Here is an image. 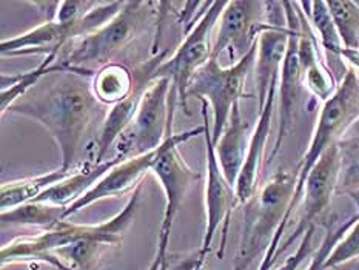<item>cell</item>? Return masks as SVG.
Returning <instances> with one entry per match:
<instances>
[{
    "label": "cell",
    "instance_id": "6da1fadb",
    "mask_svg": "<svg viewBox=\"0 0 359 270\" xmlns=\"http://www.w3.org/2000/svg\"><path fill=\"white\" fill-rule=\"evenodd\" d=\"M93 74L57 68L45 74L6 113L29 118L48 131L62 156L60 168L72 172L81 167L83 149L95 128H102L110 107L93 91Z\"/></svg>",
    "mask_w": 359,
    "mask_h": 270
},
{
    "label": "cell",
    "instance_id": "7a4b0ae2",
    "mask_svg": "<svg viewBox=\"0 0 359 270\" xmlns=\"http://www.w3.org/2000/svg\"><path fill=\"white\" fill-rule=\"evenodd\" d=\"M359 119V73L356 69L348 67V72L344 79L338 85L334 95L325 100L321 110H319L316 126L311 135V141L309 149L301 159V164L296 172V187L293 191L292 203L288 205L285 218L280 224L276 236L265 252L261 261L259 270H271L276 264V253L280 247V239H283L285 230L288 229L296 208L299 207L306 182L311 173V170L318 164V161L324 156L327 150L332 147L338 145L342 137L347 135V131L352 128L353 123Z\"/></svg>",
    "mask_w": 359,
    "mask_h": 270
},
{
    "label": "cell",
    "instance_id": "3957f363",
    "mask_svg": "<svg viewBox=\"0 0 359 270\" xmlns=\"http://www.w3.org/2000/svg\"><path fill=\"white\" fill-rule=\"evenodd\" d=\"M154 2H123L121 11L95 33L77 39L59 54L57 62L69 72L96 74V68L113 64V59L128 48L144 33L156 10Z\"/></svg>",
    "mask_w": 359,
    "mask_h": 270
},
{
    "label": "cell",
    "instance_id": "277c9868",
    "mask_svg": "<svg viewBox=\"0 0 359 270\" xmlns=\"http://www.w3.org/2000/svg\"><path fill=\"white\" fill-rule=\"evenodd\" d=\"M140 193H142V184H139L133 190L127 204L119 213L100 224H76L64 220L48 230L37 231L33 236L13 239L11 243H6L0 252L2 267L13 264L34 266L41 264V262L48 266L50 255L54 250L91 236H114L123 239L127 230L135 221Z\"/></svg>",
    "mask_w": 359,
    "mask_h": 270
},
{
    "label": "cell",
    "instance_id": "5b68a950",
    "mask_svg": "<svg viewBox=\"0 0 359 270\" xmlns=\"http://www.w3.org/2000/svg\"><path fill=\"white\" fill-rule=\"evenodd\" d=\"M296 187V175L279 170L242 204V230L233 270H247L269 250L283 224Z\"/></svg>",
    "mask_w": 359,
    "mask_h": 270
},
{
    "label": "cell",
    "instance_id": "8992f818",
    "mask_svg": "<svg viewBox=\"0 0 359 270\" xmlns=\"http://www.w3.org/2000/svg\"><path fill=\"white\" fill-rule=\"evenodd\" d=\"M177 93L171 79L158 77L151 81L140 99L135 119L114 144L116 158L127 161L159 149L171 135Z\"/></svg>",
    "mask_w": 359,
    "mask_h": 270
},
{
    "label": "cell",
    "instance_id": "52a82bcc",
    "mask_svg": "<svg viewBox=\"0 0 359 270\" xmlns=\"http://www.w3.org/2000/svg\"><path fill=\"white\" fill-rule=\"evenodd\" d=\"M256 54L257 42L235 65L222 67L217 59L212 58L193 77L187 97H198L210 102L213 112V145L219 142L233 107L244 96L247 77L256 64Z\"/></svg>",
    "mask_w": 359,
    "mask_h": 270
},
{
    "label": "cell",
    "instance_id": "ba28073f",
    "mask_svg": "<svg viewBox=\"0 0 359 270\" xmlns=\"http://www.w3.org/2000/svg\"><path fill=\"white\" fill-rule=\"evenodd\" d=\"M123 2H100L95 10L85 18L74 22H45L23 34L10 39H4L0 43L2 56H29V54H48L62 53L69 43L76 42L96 29L102 28L121 11Z\"/></svg>",
    "mask_w": 359,
    "mask_h": 270
},
{
    "label": "cell",
    "instance_id": "9c48e42d",
    "mask_svg": "<svg viewBox=\"0 0 359 270\" xmlns=\"http://www.w3.org/2000/svg\"><path fill=\"white\" fill-rule=\"evenodd\" d=\"M202 105V119H204V139H205V158H207V177H205V230L202 236L201 249L196 255V270H202L205 264L207 255L212 250V244L215 241L217 229L222 227V241L217 257L222 259L225 253V244H227L229 227L231 221V213L236 205H239V199L236 195V189L225 180L221 170L219 161L216 156V150L210 131L208 114H207V100H201Z\"/></svg>",
    "mask_w": 359,
    "mask_h": 270
},
{
    "label": "cell",
    "instance_id": "30bf717a",
    "mask_svg": "<svg viewBox=\"0 0 359 270\" xmlns=\"http://www.w3.org/2000/svg\"><path fill=\"white\" fill-rule=\"evenodd\" d=\"M227 2H212L202 14L196 25L185 36L182 43L171 58L156 69L153 81L158 77H168L173 82V87L177 93V102L181 105L185 114H191L189 110V93L190 83L194 74L212 59V34L213 29L219 22L221 14Z\"/></svg>",
    "mask_w": 359,
    "mask_h": 270
},
{
    "label": "cell",
    "instance_id": "8fae6325",
    "mask_svg": "<svg viewBox=\"0 0 359 270\" xmlns=\"http://www.w3.org/2000/svg\"><path fill=\"white\" fill-rule=\"evenodd\" d=\"M204 123H202L201 127L184 131V133H171L165 139V142L162 144L159 156L151 167L150 173H153L156 180L159 181L163 195H165V208H163V220L161 226V230L163 231L171 234V229H173L175 220L184 203L187 191L202 177L198 170L187 164L182 154L179 153L177 147L193 137L204 135Z\"/></svg>",
    "mask_w": 359,
    "mask_h": 270
},
{
    "label": "cell",
    "instance_id": "7c38bea8",
    "mask_svg": "<svg viewBox=\"0 0 359 270\" xmlns=\"http://www.w3.org/2000/svg\"><path fill=\"white\" fill-rule=\"evenodd\" d=\"M284 13L287 19V27L290 31L288 37L287 53L280 67L279 73V85H278V99H279V118H278V133L273 150L270 153L269 164L278 156L279 150L283 149L284 141L290 135L293 128L296 108L299 105L302 83V72L298 56V39H299V13L298 5L293 2H283Z\"/></svg>",
    "mask_w": 359,
    "mask_h": 270
},
{
    "label": "cell",
    "instance_id": "4fadbf2b",
    "mask_svg": "<svg viewBox=\"0 0 359 270\" xmlns=\"http://www.w3.org/2000/svg\"><path fill=\"white\" fill-rule=\"evenodd\" d=\"M265 22H267L265 2H247V0L227 2L217 22L212 58L217 59L225 50H229L231 59L244 58L256 45Z\"/></svg>",
    "mask_w": 359,
    "mask_h": 270
},
{
    "label": "cell",
    "instance_id": "5bb4252c",
    "mask_svg": "<svg viewBox=\"0 0 359 270\" xmlns=\"http://www.w3.org/2000/svg\"><path fill=\"white\" fill-rule=\"evenodd\" d=\"M339 180V149L338 145L332 147L324 153V156L318 161V164L311 170L309 180L304 189L301 201V216L298 226L294 227L292 235L280 244L276 253V261L280 255L285 253L290 247L306 235V231L316 226V221L321 218L329 208L333 196L337 195Z\"/></svg>",
    "mask_w": 359,
    "mask_h": 270
},
{
    "label": "cell",
    "instance_id": "9a60e30c",
    "mask_svg": "<svg viewBox=\"0 0 359 270\" xmlns=\"http://www.w3.org/2000/svg\"><path fill=\"white\" fill-rule=\"evenodd\" d=\"M167 60V51H161L153 56L150 60L144 62V64L137 65L133 69V76H135V88H133L131 95L125 97L122 102L110 107L107 118L102 123V128L95 139V159L96 162L108 161L105 156L108 150L118 142V139L128 128L131 121L135 119V114L137 112V107L142 99L144 91L148 85L153 81V76L163 62Z\"/></svg>",
    "mask_w": 359,
    "mask_h": 270
},
{
    "label": "cell",
    "instance_id": "2e32d148",
    "mask_svg": "<svg viewBox=\"0 0 359 270\" xmlns=\"http://www.w3.org/2000/svg\"><path fill=\"white\" fill-rule=\"evenodd\" d=\"M161 149L162 145L159 149L142 154V156L130 158L127 161L119 162L118 166H114L102 180L96 182L95 187L67 208L65 218L79 213L83 208L97 203V201L107 198H119L127 195L128 191L135 190L139 184H142V177L151 172V167L154 161L158 159Z\"/></svg>",
    "mask_w": 359,
    "mask_h": 270
},
{
    "label": "cell",
    "instance_id": "e0dca14e",
    "mask_svg": "<svg viewBox=\"0 0 359 270\" xmlns=\"http://www.w3.org/2000/svg\"><path fill=\"white\" fill-rule=\"evenodd\" d=\"M278 85H279V77L273 81L271 88L267 96V102H265L262 110L259 112L257 123L253 130L252 137H250V145H248L244 167H242L241 175L235 185L241 205L245 204L247 201L257 191V181H259V172L262 167L265 145H267V141H269L273 114H275V107L278 100Z\"/></svg>",
    "mask_w": 359,
    "mask_h": 270
},
{
    "label": "cell",
    "instance_id": "ac0fdd59",
    "mask_svg": "<svg viewBox=\"0 0 359 270\" xmlns=\"http://www.w3.org/2000/svg\"><path fill=\"white\" fill-rule=\"evenodd\" d=\"M119 162H122V159L116 156L104 162H96L95 159L85 161L81 167L73 170L64 181L53 185L51 189L42 193V195L36 199V203H46L68 208L69 205L74 204L77 199L82 198L85 193L95 187L96 182L99 180H102V177L110 172L114 166H118Z\"/></svg>",
    "mask_w": 359,
    "mask_h": 270
},
{
    "label": "cell",
    "instance_id": "d6986e66",
    "mask_svg": "<svg viewBox=\"0 0 359 270\" xmlns=\"http://www.w3.org/2000/svg\"><path fill=\"white\" fill-rule=\"evenodd\" d=\"M248 128L247 121L241 114V105L236 104L233 107L229 123L224 130L219 142L215 145L222 173L233 187L236 185L248 151L250 137H252Z\"/></svg>",
    "mask_w": 359,
    "mask_h": 270
},
{
    "label": "cell",
    "instance_id": "ffe728a7",
    "mask_svg": "<svg viewBox=\"0 0 359 270\" xmlns=\"http://www.w3.org/2000/svg\"><path fill=\"white\" fill-rule=\"evenodd\" d=\"M72 172L57 168L53 170V172L39 175L34 177H25V180L4 182L2 189H0V207H2V212L11 210V208L23 204L33 203V201H36L42 193L51 189L53 185L64 181Z\"/></svg>",
    "mask_w": 359,
    "mask_h": 270
},
{
    "label": "cell",
    "instance_id": "44dd1931",
    "mask_svg": "<svg viewBox=\"0 0 359 270\" xmlns=\"http://www.w3.org/2000/svg\"><path fill=\"white\" fill-rule=\"evenodd\" d=\"M133 88H135L133 69L116 62L97 69L93 77V91L107 107L122 102L125 97L131 95Z\"/></svg>",
    "mask_w": 359,
    "mask_h": 270
},
{
    "label": "cell",
    "instance_id": "7402d4cb",
    "mask_svg": "<svg viewBox=\"0 0 359 270\" xmlns=\"http://www.w3.org/2000/svg\"><path fill=\"white\" fill-rule=\"evenodd\" d=\"M67 207H59L46 203H28L19 205L11 210L2 212V226H15V227H33L39 231L48 230L56 226L57 222L65 218Z\"/></svg>",
    "mask_w": 359,
    "mask_h": 270
},
{
    "label": "cell",
    "instance_id": "603a6c76",
    "mask_svg": "<svg viewBox=\"0 0 359 270\" xmlns=\"http://www.w3.org/2000/svg\"><path fill=\"white\" fill-rule=\"evenodd\" d=\"M57 59H59V53H53V54H48V56H45L42 64L37 65L34 69H31V72L11 74V76L2 74V95H0V108H2V116L6 114L8 108H10L15 100L20 99L22 96H25L45 74H48L50 72H53V69L57 68Z\"/></svg>",
    "mask_w": 359,
    "mask_h": 270
},
{
    "label": "cell",
    "instance_id": "cb8c5ba5",
    "mask_svg": "<svg viewBox=\"0 0 359 270\" xmlns=\"http://www.w3.org/2000/svg\"><path fill=\"white\" fill-rule=\"evenodd\" d=\"M339 180L337 195L359 191V130H350L338 144Z\"/></svg>",
    "mask_w": 359,
    "mask_h": 270
},
{
    "label": "cell",
    "instance_id": "d4e9b609",
    "mask_svg": "<svg viewBox=\"0 0 359 270\" xmlns=\"http://www.w3.org/2000/svg\"><path fill=\"white\" fill-rule=\"evenodd\" d=\"M327 4L344 48L359 50V2L333 0Z\"/></svg>",
    "mask_w": 359,
    "mask_h": 270
},
{
    "label": "cell",
    "instance_id": "484cf974",
    "mask_svg": "<svg viewBox=\"0 0 359 270\" xmlns=\"http://www.w3.org/2000/svg\"><path fill=\"white\" fill-rule=\"evenodd\" d=\"M359 220L356 216L352 215L350 218L338 222L337 226H333V222L329 224V226H327V231L321 243V247H319L318 252L313 255V258H311L310 264L306 270H325V261L330 257L332 250L337 247V244L341 241V239L346 236L350 227H352Z\"/></svg>",
    "mask_w": 359,
    "mask_h": 270
},
{
    "label": "cell",
    "instance_id": "4316f807",
    "mask_svg": "<svg viewBox=\"0 0 359 270\" xmlns=\"http://www.w3.org/2000/svg\"><path fill=\"white\" fill-rule=\"evenodd\" d=\"M359 259V221L353 224L325 261V270L337 269L350 261Z\"/></svg>",
    "mask_w": 359,
    "mask_h": 270
},
{
    "label": "cell",
    "instance_id": "83f0119b",
    "mask_svg": "<svg viewBox=\"0 0 359 270\" xmlns=\"http://www.w3.org/2000/svg\"><path fill=\"white\" fill-rule=\"evenodd\" d=\"M100 2H88V0H72V2H60L56 20L67 23L85 18Z\"/></svg>",
    "mask_w": 359,
    "mask_h": 270
},
{
    "label": "cell",
    "instance_id": "f1b7e54d",
    "mask_svg": "<svg viewBox=\"0 0 359 270\" xmlns=\"http://www.w3.org/2000/svg\"><path fill=\"white\" fill-rule=\"evenodd\" d=\"M315 231H316V226L310 227L306 235L302 236L301 243L298 245V249L288 258L283 266L275 269V270H298L299 266L304 262V259L309 258V255L313 250V238H315Z\"/></svg>",
    "mask_w": 359,
    "mask_h": 270
},
{
    "label": "cell",
    "instance_id": "f546056e",
    "mask_svg": "<svg viewBox=\"0 0 359 270\" xmlns=\"http://www.w3.org/2000/svg\"><path fill=\"white\" fill-rule=\"evenodd\" d=\"M170 231H159V239H158V247H156V253L154 258L151 261V264L148 266L147 270H161L163 261L168 257V243H170Z\"/></svg>",
    "mask_w": 359,
    "mask_h": 270
},
{
    "label": "cell",
    "instance_id": "4dcf8cb0",
    "mask_svg": "<svg viewBox=\"0 0 359 270\" xmlns=\"http://www.w3.org/2000/svg\"><path fill=\"white\" fill-rule=\"evenodd\" d=\"M341 58L342 60L346 62L347 65H350V68L356 69V72L359 73V50H348V48H344L341 53Z\"/></svg>",
    "mask_w": 359,
    "mask_h": 270
},
{
    "label": "cell",
    "instance_id": "1f68e13d",
    "mask_svg": "<svg viewBox=\"0 0 359 270\" xmlns=\"http://www.w3.org/2000/svg\"><path fill=\"white\" fill-rule=\"evenodd\" d=\"M168 270H196V257L191 259H185L181 264H177L175 267H170L168 262Z\"/></svg>",
    "mask_w": 359,
    "mask_h": 270
},
{
    "label": "cell",
    "instance_id": "d6a6232c",
    "mask_svg": "<svg viewBox=\"0 0 359 270\" xmlns=\"http://www.w3.org/2000/svg\"><path fill=\"white\" fill-rule=\"evenodd\" d=\"M333 270H359V259L350 261V262H347V264H342Z\"/></svg>",
    "mask_w": 359,
    "mask_h": 270
},
{
    "label": "cell",
    "instance_id": "836d02e7",
    "mask_svg": "<svg viewBox=\"0 0 359 270\" xmlns=\"http://www.w3.org/2000/svg\"><path fill=\"white\" fill-rule=\"evenodd\" d=\"M348 198L352 199V203H353V205H355V213H353V215L359 220V191L352 193V195H348Z\"/></svg>",
    "mask_w": 359,
    "mask_h": 270
},
{
    "label": "cell",
    "instance_id": "e575fe53",
    "mask_svg": "<svg viewBox=\"0 0 359 270\" xmlns=\"http://www.w3.org/2000/svg\"><path fill=\"white\" fill-rule=\"evenodd\" d=\"M161 270H168V257L165 258V261H163V264H162Z\"/></svg>",
    "mask_w": 359,
    "mask_h": 270
},
{
    "label": "cell",
    "instance_id": "d590c367",
    "mask_svg": "<svg viewBox=\"0 0 359 270\" xmlns=\"http://www.w3.org/2000/svg\"><path fill=\"white\" fill-rule=\"evenodd\" d=\"M350 130H359V119H358V121L353 123L352 128H350ZM350 130H348V131H350Z\"/></svg>",
    "mask_w": 359,
    "mask_h": 270
}]
</instances>
